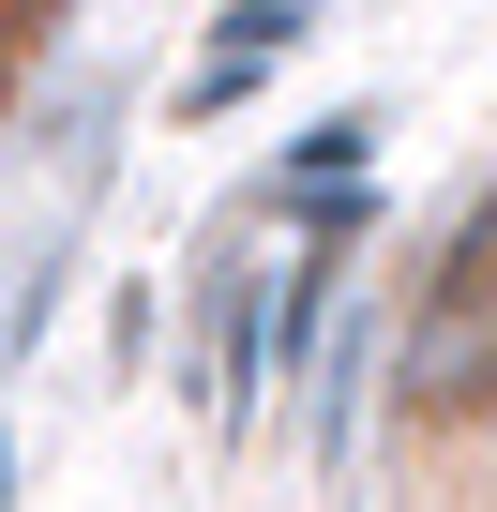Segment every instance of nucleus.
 <instances>
[{
    "label": "nucleus",
    "mask_w": 497,
    "mask_h": 512,
    "mask_svg": "<svg viewBox=\"0 0 497 512\" xmlns=\"http://www.w3.org/2000/svg\"><path fill=\"white\" fill-rule=\"evenodd\" d=\"M226 31H241V46H272V31H302V0H241Z\"/></svg>",
    "instance_id": "1"
}]
</instances>
